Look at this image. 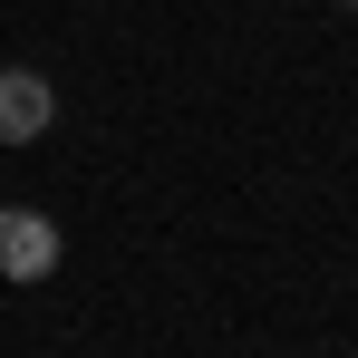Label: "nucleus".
Wrapping results in <instances>:
<instances>
[{
  "label": "nucleus",
  "mask_w": 358,
  "mask_h": 358,
  "mask_svg": "<svg viewBox=\"0 0 358 358\" xmlns=\"http://www.w3.org/2000/svg\"><path fill=\"white\" fill-rule=\"evenodd\" d=\"M59 126V87L39 68H0V145H39Z\"/></svg>",
  "instance_id": "f257e3e1"
},
{
  "label": "nucleus",
  "mask_w": 358,
  "mask_h": 358,
  "mask_svg": "<svg viewBox=\"0 0 358 358\" xmlns=\"http://www.w3.org/2000/svg\"><path fill=\"white\" fill-rule=\"evenodd\" d=\"M0 271H10V281H49V271H59V223L29 213V203H10V213H0Z\"/></svg>",
  "instance_id": "f03ea898"
},
{
  "label": "nucleus",
  "mask_w": 358,
  "mask_h": 358,
  "mask_svg": "<svg viewBox=\"0 0 358 358\" xmlns=\"http://www.w3.org/2000/svg\"><path fill=\"white\" fill-rule=\"evenodd\" d=\"M339 10H349V20H358V0H339Z\"/></svg>",
  "instance_id": "7ed1b4c3"
}]
</instances>
